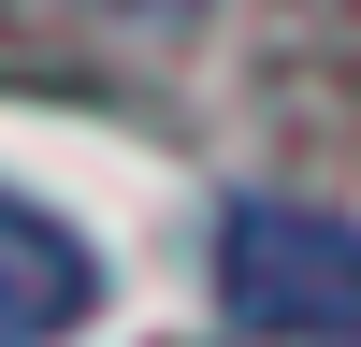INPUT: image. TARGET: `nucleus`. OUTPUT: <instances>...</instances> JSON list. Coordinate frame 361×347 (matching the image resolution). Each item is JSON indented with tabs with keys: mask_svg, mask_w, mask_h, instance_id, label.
Here are the masks:
<instances>
[{
	"mask_svg": "<svg viewBox=\"0 0 361 347\" xmlns=\"http://www.w3.org/2000/svg\"><path fill=\"white\" fill-rule=\"evenodd\" d=\"M231 347H361V231L318 202H246L217 231Z\"/></svg>",
	"mask_w": 361,
	"mask_h": 347,
	"instance_id": "f257e3e1",
	"label": "nucleus"
},
{
	"mask_svg": "<svg viewBox=\"0 0 361 347\" xmlns=\"http://www.w3.org/2000/svg\"><path fill=\"white\" fill-rule=\"evenodd\" d=\"M87 304H102V260H87L44 202L0 188V347H58V333H87Z\"/></svg>",
	"mask_w": 361,
	"mask_h": 347,
	"instance_id": "f03ea898",
	"label": "nucleus"
},
{
	"mask_svg": "<svg viewBox=\"0 0 361 347\" xmlns=\"http://www.w3.org/2000/svg\"><path fill=\"white\" fill-rule=\"evenodd\" d=\"M73 15H102V29H145V44H173V29L202 15V0H73Z\"/></svg>",
	"mask_w": 361,
	"mask_h": 347,
	"instance_id": "7ed1b4c3",
	"label": "nucleus"
}]
</instances>
